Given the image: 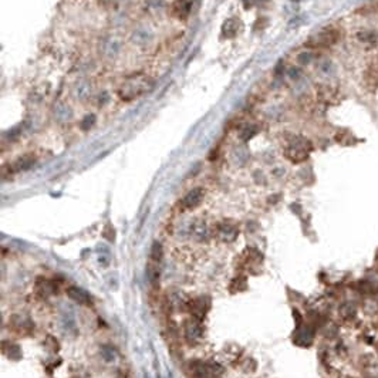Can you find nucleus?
Here are the masks:
<instances>
[{
	"instance_id": "f257e3e1",
	"label": "nucleus",
	"mask_w": 378,
	"mask_h": 378,
	"mask_svg": "<svg viewBox=\"0 0 378 378\" xmlns=\"http://www.w3.org/2000/svg\"><path fill=\"white\" fill-rule=\"evenodd\" d=\"M310 152V142L303 137H293L290 138L284 149V155L293 162H301L307 160Z\"/></svg>"
},
{
	"instance_id": "f03ea898",
	"label": "nucleus",
	"mask_w": 378,
	"mask_h": 378,
	"mask_svg": "<svg viewBox=\"0 0 378 378\" xmlns=\"http://www.w3.org/2000/svg\"><path fill=\"white\" fill-rule=\"evenodd\" d=\"M67 296L78 304H84V306L91 304V296L84 288L77 287V286H71V287L67 288Z\"/></svg>"
},
{
	"instance_id": "7ed1b4c3",
	"label": "nucleus",
	"mask_w": 378,
	"mask_h": 378,
	"mask_svg": "<svg viewBox=\"0 0 378 378\" xmlns=\"http://www.w3.org/2000/svg\"><path fill=\"white\" fill-rule=\"evenodd\" d=\"M202 199H204V191L196 188V189H192L191 192L186 193L185 198L182 199V206L186 209H193V208L201 205Z\"/></svg>"
},
{
	"instance_id": "20e7f679",
	"label": "nucleus",
	"mask_w": 378,
	"mask_h": 378,
	"mask_svg": "<svg viewBox=\"0 0 378 378\" xmlns=\"http://www.w3.org/2000/svg\"><path fill=\"white\" fill-rule=\"evenodd\" d=\"M184 331H185L186 339L189 341H195L202 336V327L199 324V319H193V320H186L185 326H184Z\"/></svg>"
},
{
	"instance_id": "39448f33",
	"label": "nucleus",
	"mask_w": 378,
	"mask_h": 378,
	"mask_svg": "<svg viewBox=\"0 0 378 378\" xmlns=\"http://www.w3.org/2000/svg\"><path fill=\"white\" fill-rule=\"evenodd\" d=\"M193 0H176L173 5V13L180 19H185L191 13Z\"/></svg>"
},
{
	"instance_id": "423d86ee",
	"label": "nucleus",
	"mask_w": 378,
	"mask_h": 378,
	"mask_svg": "<svg viewBox=\"0 0 378 378\" xmlns=\"http://www.w3.org/2000/svg\"><path fill=\"white\" fill-rule=\"evenodd\" d=\"M209 300L208 299H204V297H201V299H196L195 301L191 303V312L193 313V316L196 317V319H202L205 313L208 312V308H209Z\"/></svg>"
},
{
	"instance_id": "0eeeda50",
	"label": "nucleus",
	"mask_w": 378,
	"mask_h": 378,
	"mask_svg": "<svg viewBox=\"0 0 378 378\" xmlns=\"http://www.w3.org/2000/svg\"><path fill=\"white\" fill-rule=\"evenodd\" d=\"M314 40H316V45L328 46L337 40V36L334 34V32H321L314 37Z\"/></svg>"
},
{
	"instance_id": "6e6552de",
	"label": "nucleus",
	"mask_w": 378,
	"mask_h": 378,
	"mask_svg": "<svg viewBox=\"0 0 378 378\" xmlns=\"http://www.w3.org/2000/svg\"><path fill=\"white\" fill-rule=\"evenodd\" d=\"M34 164V157L33 155H25V157H20L19 160L14 162V171H25L29 169Z\"/></svg>"
},
{
	"instance_id": "1a4fd4ad",
	"label": "nucleus",
	"mask_w": 378,
	"mask_h": 378,
	"mask_svg": "<svg viewBox=\"0 0 378 378\" xmlns=\"http://www.w3.org/2000/svg\"><path fill=\"white\" fill-rule=\"evenodd\" d=\"M312 339H313L312 330L308 327H304V328H301V330L297 331V339H296V341L299 344H301V346H308L312 343Z\"/></svg>"
},
{
	"instance_id": "9d476101",
	"label": "nucleus",
	"mask_w": 378,
	"mask_h": 378,
	"mask_svg": "<svg viewBox=\"0 0 378 378\" xmlns=\"http://www.w3.org/2000/svg\"><path fill=\"white\" fill-rule=\"evenodd\" d=\"M151 257H152V260H155V262H160L161 259H162V246H161L158 242H155V243L152 244Z\"/></svg>"
},
{
	"instance_id": "9b49d317",
	"label": "nucleus",
	"mask_w": 378,
	"mask_h": 378,
	"mask_svg": "<svg viewBox=\"0 0 378 378\" xmlns=\"http://www.w3.org/2000/svg\"><path fill=\"white\" fill-rule=\"evenodd\" d=\"M233 23H235L233 20H228V21L225 23V26H224L225 36H228V37H231V36H233V34L236 33V27H235V26L232 27V25H233Z\"/></svg>"
}]
</instances>
